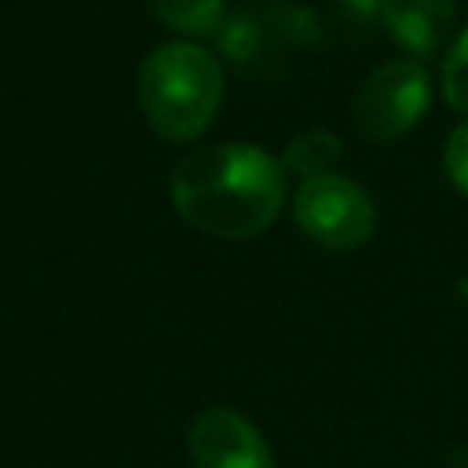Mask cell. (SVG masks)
Instances as JSON below:
<instances>
[{
    "label": "cell",
    "mask_w": 468,
    "mask_h": 468,
    "mask_svg": "<svg viewBox=\"0 0 468 468\" xmlns=\"http://www.w3.org/2000/svg\"><path fill=\"white\" fill-rule=\"evenodd\" d=\"M285 168L260 146L216 143L186 154L168 183L176 212L201 234L245 241L263 234L285 205Z\"/></svg>",
    "instance_id": "6da1fadb"
},
{
    "label": "cell",
    "mask_w": 468,
    "mask_h": 468,
    "mask_svg": "<svg viewBox=\"0 0 468 468\" xmlns=\"http://www.w3.org/2000/svg\"><path fill=\"white\" fill-rule=\"evenodd\" d=\"M223 102V69L190 40L157 44L139 66V106L168 143L197 139Z\"/></svg>",
    "instance_id": "7a4b0ae2"
},
{
    "label": "cell",
    "mask_w": 468,
    "mask_h": 468,
    "mask_svg": "<svg viewBox=\"0 0 468 468\" xmlns=\"http://www.w3.org/2000/svg\"><path fill=\"white\" fill-rule=\"evenodd\" d=\"M431 102V80L428 69L417 58H399L377 66L355 91L351 117L362 139L388 143L410 132Z\"/></svg>",
    "instance_id": "3957f363"
},
{
    "label": "cell",
    "mask_w": 468,
    "mask_h": 468,
    "mask_svg": "<svg viewBox=\"0 0 468 468\" xmlns=\"http://www.w3.org/2000/svg\"><path fill=\"white\" fill-rule=\"evenodd\" d=\"M292 216L311 241H318L333 252L366 245L373 234V223H377L369 194L336 172L300 183L296 197H292Z\"/></svg>",
    "instance_id": "277c9868"
},
{
    "label": "cell",
    "mask_w": 468,
    "mask_h": 468,
    "mask_svg": "<svg viewBox=\"0 0 468 468\" xmlns=\"http://www.w3.org/2000/svg\"><path fill=\"white\" fill-rule=\"evenodd\" d=\"M318 33H322V26H318L314 11H307L292 0H278V4H267L256 11H238L234 18H227L219 29V51L230 62L249 66V62L267 58L271 51L314 44Z\"/></svg>",
    "instance_id": "5b68a950"
},
{
    "label": "cell",
    "mask_w": 468,
    "mask_h": 468,
    "mask_svg": "<svg viewBox=\"0 0 468 468\" xmlns=\"http://www.w3.org/2000/svg\"><path fill=\"white\" fill-rule=\"evenodd\" d=\"M186 450L194 468H274V453L260 428L230 406L201 410L190 420Z\"/></svg>",
    "instance_id": "8992f818"
},
{
    "label": "cell",
    "mask_w": 468,
    "mask_h": 468,
    "mask_svg": "<svg viewBox=\"0 0 468 468\" xmlns=\"http://www.w3.org/2000/svg\"><path fill=\"white\" fill-rule=\"evenodd\" d=\"M453 0H380L384 29L417 58L439 51L453 26Z\"/></svg>",
    "instance_id": "52a82bcc"
},
{
    "label": "cell",
    "mask_w": 468,
    "mask_h": 468,
    "mask_svg": "<svg viewBox=\"0 0 468 468\" xmlns=\"http://www.w3.org/2000/svg\"><path fill=\"white\" fill-rule=\"evenodd\" d=\"M340 154H344V146H340L336 135H329V132H322V128H311V132H300V135L285 146L282 168H285L289 176H300V183H307V179L329 176L333 165L340 161Z\"/></svg>",
    "instance_id": "ba28073f"
},
{
    "label": "cell",
    "mask_w": 468,
    "mask_h": 468,
    "mask_svg": "<svg viewBox=\"0 0 468 468\" xmlns=\"http://www.w3.org/2000/svg\"><path fill=\"white\" fill-rule=\"evenodd\" d=\"M150 15L183 37H212L223 29V0H146Z\"/></svg>",
    "instance_id": "9c48e42d"
},
{
    "label": "cell",
    "mask_w": 468,
    "mask_h": 468,
    "mask_svg": "<svg viewBox=\"0 0 468 468\" xmlns=\"http://www.w3.org/2000/svg\"><path fill=\"white\" fill-rule=\"evenodd\" d=\"M442 99L468 117V29L453 40L442 62Z\"/></svg>",
    "instance_id": "30bf717a"
},
{
    "label": "cell",
    "mask_w": 468,
    "mask_h": 468,
    "mask_svg": "<svg viewBox=\"0 0 468 468\" xmlns=\"http://www.w3.org/2000/svg\"><path fill=\"white\" fill-rule=\"evenodd\" d=\"M442 165H446L450 183H453L461 194H468V121L450 132L446 150H442Z\"/></svg>",
    "instance_id": "8fae6325"
},
{
    "label": "cell",
    "mask_w": 468,
    "mask_h": 468,
    "mask_svg": "<svg viewBox=\"0 0 468 468\" xmlns=\"http://www.w3.org/2000/svg\"><path fill=\"white\" fill-rule=\"evenodd\" d=\"M333 7L355 29H369L380 18V0H333Z\"/></svg>",
    "instance_id": "7c38bea8"
},
{
    "label": "cell",
    "mask_w": 468,
    "mask_h": 468,
    "mask_svg": "<svg viewBox=\"0 0 468 468\" xmlns=\"http://www.w3.org/2000/svg\"><path fill=\"white\" fill-rule=\"evenodd\" d=\"M453 468H468V446H461V450L453 453Z\"/></svg>",
    "instance_id": "4fadbf2b"
}]
</instances>
